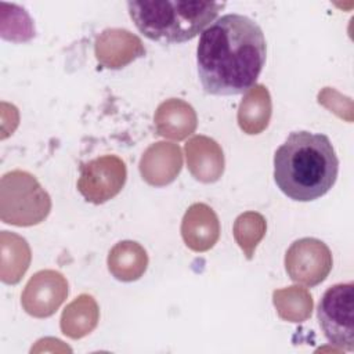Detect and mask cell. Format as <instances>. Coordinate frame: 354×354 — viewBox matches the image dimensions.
<instances>
[{"label": "cell", "instance_id": "obj_1", "mask_svg": "<svg viewBox=\"0 0 354 354\" xmlns=\"http://www.w3.org/2000/svg\"><path fill=\"white\" fill-rule=\"evenodd\" d=\"M267 46L261 28L246 15L227 14L202 33L196 65L205 93L238 95L256 84L266 64Z\"/></svg>", "mask_w": 354, "mask_h": 354}, {"label": "cell", "instance_id": "obj_2", "mask_svg": "<svg viewBox=\"0 0 354 354\" xmlns=\"http://www.w3.org/2000/svg\"><path fill=\"white\" fill-rule=\"evenodd\" d=\"M339 159L325 134L293 131L274 155V181L290 199L310 202L336 183Z\"/></svg>", "mask_w": 354, "mask_h": 354}, {"label": "cell", "instance_id": "obj_3", "mask_svg": "<svg viewBox=\"0 0 354 354\" xmlns=\"http://www.w3.org/2000/svg\"><path fill=\"white\" fill-rule=\"evenodd\" d=\"M224 7V1H127L136 28L149 40L163 44L192 40Z\"/></svg>", "mask_w": 354, "mask_h": 354}, {"label": "cell", "instance_id": "obj_4", "mask_svg": "<svg viewBox=\"0 0 354 354\" xmlns=\"http://www.w3.org/2000/svg\"><path fill=\"white\" fill-rule=\"evenodd\" d=\"M51 199L29 173L15 170L1 178V218L7 224L35 225L50 213Z\"/></svg>", "mask_w": 354, "mask_h": 354}, {"label": "cell", "instance_id": "obj_5", "mask_svg": "<svg viewBox=\"0 0 354 354\" xmlns=\"http://www.w3.org/2000/svg\"><path fill=\"white\" fill-rule=\"evenodd\" d=\"M354 283H336L322 295L317 317L319 326L333 346L354 351Z\"/></svg>", "mask_w": 354, "mask_h": 354}, {"label": "cell", "instance_id": "obj_6", "mask_svg": "<svg viewBox=\"0 0 354 354\" xmlns=\"http://www.w3.org/2000/svg\"><path fill=\"white\" fill-rule=\"evenodd\" d=\"M126 176V165L119 156L104 155L80 166L77 189L87 202L104 203L120 192Z\"/></svg>", "mask_w": 354, "mask_h": 354}, {"label": "cell", "instance_id": "obj_7", "mask_svg": "<svg viewBox=\"0 0 354 354\" xmlns=\"http://www.w3.org/2000/svg\"><path fill=\"white\" fill-rule=\"evenodd\" d=\"M332 253L319 239L295 241L285 254V268L292 281L304 286H317L332 270Z\"/></svg>", "mask_w": 354, "mask_h": 354}, {"label": "cell", "instance_id": "obj_8", "mask_svg": "<svg viewBox=\"0 0 354 354\" xmlns=\"http://www.w3.org/2000/svg\"><path fill=\"white\" fill-rule=\"evenodd\" d=\"M68 296L65 277L54 270L36 272L25 286L21 303L25 311L37 318L53 315Z\"/></svg>", "mask_w": 354, "mask_h": 354}, {"label": "cell", "instance_id": "obj_9", "mask_svg": "<svg viewBox=\"0 0 354 354\" xmlns=\"http://www.w3.org/2000/svg\"><path fill=\"white\" fill-rule=\"evenodd\" d=\"M181 166L183 155L178 145L156 142L144 152L140 162V173L148 184L162 187L177 177Z\"/></svg>", "mask_w": 354, "mask_h": 354}, {"label": "cell", "instance_id": "obj_10", "mask_svg": "<svg viewBox=\"0 0 354 354\" xmlns=\"http://www.w3.org/2000/svg\"><path fill=\"white\" fill-rule=\"evenodd\" d=\"M144 54L141 40L124 29H106L95 41L97 59L106 68H123Z\"/></svg>", "mask_w": 354, "mask_h": 354}, {"label": "cell", "instance_id": "obj_11", "mask_svg": "<svg viewBox=\"0 0 354 354\" xmlns=\"http://www.w3.org/2000/svg\"><path fill=\"white\" fill-rule=\"evenodd\" d=\"M181 235L185 245L195 252H206L214 246L220 235L216 213L205 203L188 207L181 223Z\"/></svg>", "mask_w": 354, "mask_h": 354}, {"label": "cell", "instance_id": "obj_12", "mask_svg": "<svg viewBox=\"0 0 354 354\" xmlns=\"http://www.w3.org/2000/svg\"><path fill=\"white\" fill-rule=\"evenodd\" d=\"M187 165L191 174L202 183L217 181L224 171V155L220 145L205 136H195L185 144Z\"/></svg>", "mask_w": 354, "mask_h": 354}, {"label": "cell", "instance_id": "obj_13", "mask_svg": "<svg viewBox=\"0 0 354 354\" xmlns=\"http://www.w3.org/2000/svg\"><path fill=\"white\" fill-rule=\"evenodd\" d=\"M153 120L158 134L173 140H184L196 129L194 108L177 98L162 102L156 109Z\"/></svg>", "mask_w": 354, "mask_h": 354}, {"label": "cell", "instance_id": "obj_14", "mask_svg": "<svg viewBox=\"0 0 354 354\" xmlns=\"http://www.w3.org/2000/svg\"><path fill=\"white\" fill-rule=\"evenodd\" d=\"M271 111V97L267 87L254 84L239 104L238 124L246 134H259L268 126Z\"/></svg>", "mask_w": 354, "mask_h": 354}, {"label": "cell", "instance_id": "obj_15", "mask_svg": "<svg viewBox=\"0 0 354 354\" xmlns=\"http://www.w3.org/2000/svg\"><path fill=\"white\" fill-rule=\"evenodd\" d=\"M148 256L145 249L133 241L116 243L108 256V268L111 274L124 282L138 279L147 270Z\"/></svg>", "mask_w": 354, "mask_h": 354}, {"label": "cell", "instance_id": "obj_16", "mask_svg": "<svg viewBox=\"0 0 354 354\" xmlns=\"http://www.w3.org/2000/svg\"><path fill=\"white\" fill-rule=\"evenodd\" d=\"M98 322V307L90 295H80L62 313L61 329L72 337L79 339L90 333Z\"/></svg>", "mask_w": 354, "mask_h": 354}, {"label": "cell", "instance_id": "obj_17", "mask_svg": "<svg viewBox=\"0 0 354 354\" xmlns=\"http://www.w3.org/2000/svg\"><path fill=\"white\" fill-rule=\"evenodd\" d=\"M272 299L279 317L286 321L301 322L311 314L313 297L304 288L289 286L278 289L274 292Z\"/></svg>", "mask_w": 354, "mask_h": 354}, {"label": "cell", "instance_id": "obj_18", "mask_svg": "<svg viewBox=\"0 0 354 354\" xmlns=\"http://www.w3.org/2000/svg\"><path fill=\"white\" fill-rule=\"evenodd\" d=\"M267 230L264 217L256 212H246L238 216L234 223V238L248 259H252L257 243Z\"/></svg>", "mask_w": 354, "mask_h": 354}]
</instances>
